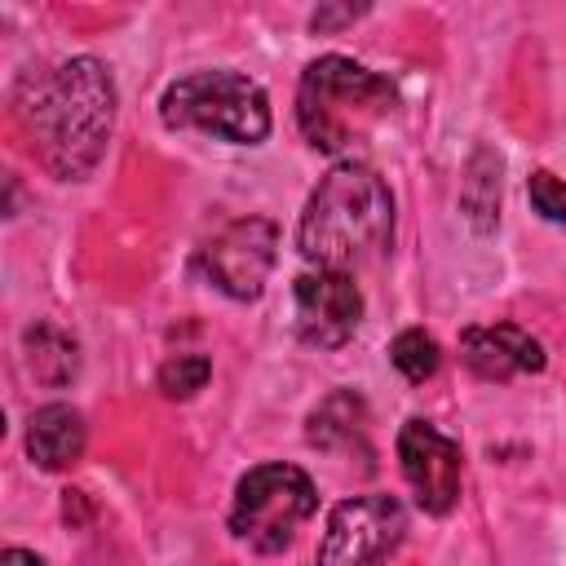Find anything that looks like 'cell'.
Wrapping results in <instances>:
<instances>
[{
  "mask_svg": "<svg viewBox=\"0 0 566 566\" xmlns=\"http://www.w3.org/2000/svg\"><path fill=\"white\" fill-rule=\"evenodd\" d=\"M27 451L40 469H66L84 451V420L66 402H49L27 424Z\"/></svg>",
  "mask_w": 566,
  "mask_h": 566,
  "instance_id": "cell-11",
  "label": "cell"
},
{
  "mask_svg": "<svg viewBox=\"0 0 566 566\" xmlns=\"http://www.w3.org/2000/svg\"><path fill=\"white\" fill-rule=\"evenodd\" d=\"M398 93L385 75L367 71L354 57L327 53L305 66L301 88H296V124L314 150L340 155L367 142V133L389 119Z\"/></svg>",
  "mask_w": 566,
  "mask_h": 566,
  "instance_id": "cell-3",
  "label": "cell"
},
{
  "mask_svg": "<svg viewBox=\"0 0 566 566\" xmlns=\"http://www.w3.org/2000/svg\"><path fill=\"white\" fill-rule=\"evenodd\" d=\"M31 124H35L44 164L62 181L84 177L102 159V146L111 137V124H115V84H111V71L97 57H71V62H62L40 84Z\"/></svg>",
  "mask_w": 566,
  "mask_h": 566,
  "instance_id": "cell-2",
  "label": "cell"
},
{
  "mask_svg": "<svg viewBox=\"0 0 566 566\" xmlns=\"http://www.w3.org/2000/svg\"><path fill=\"white\" fill-rule=\"evenodd\" d=\"M460 354L473 376L482 380H513L526 371L544 367V349L535 336H526L513 323H491V327H469L460 336Z\"/></svg>",
  "mask_w": 566,
  "mask_h": 566,
  "instance_id": "cell-10",
  "label": "cell"
},
{
  "mask_svg": "<svg viewBox=\"0 0 566 566\" xmlns=\"http://www.w3.org/2000/svg\"><path fill=\"white\" fill-rule=\"evenodd\" d=\"M398 460H402V478L416 491V504L424 513H451L460 500V447L438 433L429 420L411 416L398 429Z\"/></svg>",
  "mask_w": 566,
  "mask_h": 566,
  "instance_id": "cell-8",
  "label": "cell"
},
{
  "mask_svg": "<svg viewBox=\"0 0 566 566\" xmlns=\"http://www.w3.org/2000/svg\"><path fill=\"white\" fill-rule=\"evenodd\" d=\"M526 195H531V203H535V212H539L544 221H566V181H557L548 168L531 172Z\"/></svg>",
  "mask_w": 566,
  "mask_h": 566,
  "instance_id": "cell-14",
  "label": "cell"
},
{
  "mask_svg": "<svg viewBox=\"0 0 566 566\" xmlns=\"http://www.w3.org/2000/svg\"><path fill=\"white\" fill-rule=\"evenodd\" d=\"M389 358H394V367H398L411 385H420V380H429V376L438 371V340H433L429 332H420V327H407V332L394 336Z\"/></svg>",
  "mask_w": 566,
  "mask_h": 566,
  "instance_id": "cell-12",
  "label": "cell"
},
{
  "mask_svg": "<svg viewBox=\"0 0 566 566\" xmlns=\"http://www.w3.org/2000/svg\"><path fill=\"white\" fill-rule=\"evenodd\" d=\"M318 509L314 482L296 464H256L239 478L230 504V531L256 553H283Z\"/></svg>",
  "mask_w": 566,
  "mask_h": 566,
  "instance_id": "cell-5",
  "label": "cell"
},
{
  "mask_svg": "<svg viewBox=\"0 0 566 566\" xmlns=\"http://www.w3.org/2000/svg\"><path fill=\"white\" fill-rule=\"evenodd\" d=\"M407 513L394 495H354L332 509L327 531L318 539V566H385V557L402 544Z\"/></svg>",
  "mask_w": 566,
  "mask_h": 566,
  "instance_id": "cell-6",
  "label": "cell"
},
{
  "mask_svg": "<svg viewBox=\"0 0 566 566\" xmlns=\"http://www.w3.org/2000/svg\"><path fill=\"white\" fill-rule=\"evenodd\" d=\"M363 323V292L340 270H305L296 279V332L305 345L336 349Z\"/></svg>",
  "mask_w": 566,
  "mask_h": 566,
  "instance_id": "cell-9",
  "label": "cell"
},
{
  "mask_svg": "<svg viewBox=\"0 0 566 566\" xmlns=\"http://www.w3.org/2000/svg\"><path fill=\"white\" fill-rule=\"evenodd\" d=\"M159 115L168 128H199L243 146H256L270 133L265 88L239 71H195L168 84Z\"/></svg>",
  "mask_w": 566,
  "mask_h": 566,
  "instance_id": "cell-4",
  "label": "cell"
},
{
  "mask_svg": "<svg viewBox=\"0 0 566 566\" xmlns=\"http://www.w3.org/2000/svg\"><path fill=\"white\" fill-rule=\"evenodd\" d=\"M394 234V195L389 186L358 159L336 164L310 195L296 248L314 270H358L385 252Z\"/></svg>",
  "mask_w": 566,
  "mask_h": 566,
  "instance_id": "cell-1",
  "label": "cell"
},
{
  "mask_svg": "<svg viewBox=\"0 0 566 566\" xmlns=\"http://www.w3.org/2000/svg\"><path fill=\"white\" fill-rule=\"evenodd\" d=\"M0 566H44L35 553H27V548H4L0 553Z\"/></svg>",
  "mask_w": 566,
  "mask_h": 566,
  "instance_id": "cell-15",
  "label": "cell"
},
{
  "mask_svg": "<svg viewBox=\"0 0 566 566\" xmlns=\"http://www.w3.org/2000/svg\"><path fill=\"white\" fill-rule=\"evenodd\" d=\"M274 252H279V230L265 217H243L230 221L199 256L203 274L234 301H252L261 296L270 270H274Z\"/></svg>",
  "mask_w": 566,
  "mask_h": 566,
  "instance_id": "cell-7",
  "label": "cell"
},
{
  "mask_svg": "<svg viewBox=\"0 0 566 566\" xmlns=\"http://www.w3.org/2000/svg\"><path fill=\"white\" fill-rule=\"evenodd\" d=\"M212 376V363L203 354H177L159 367V389L168 398H195Z\"/></svg>",
  "mask_w": 566,
  "mask_h": 566,
  "instance_id": "cell-13",
  "label": "cell"
}]
</instances>
